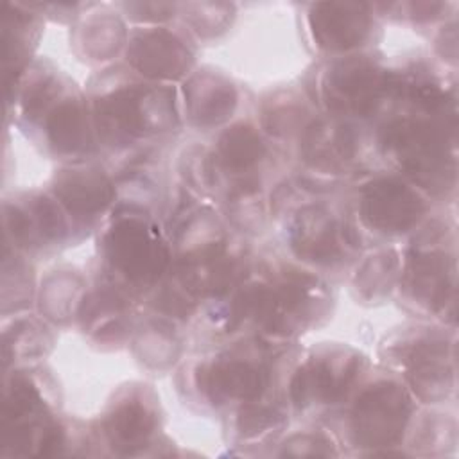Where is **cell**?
I'll list each match as a JSON object with an SVG mask.
<instances>
[{
    "label": "cell",
    "mask_w": 459,
    "mask_h": 459,
    "mask_svg": "<svg viewBox=\"0 0 459 459\" xmlns=\"http://www.w3.org/2000/svg\"><path fill=\"white\" fill-rule=\"evenodd\" d=\"M437 111L430 118H398L385 127V145L393 149L402 167L423 186L446 190L454 183V127Z\"/></svg>",
    "instance_id": "1"
},
{
    "label": "cell",
    "mask_w": 459,
    "mask_h": 459,
    "mask_svg": "<svg viewBox=\"0 0 459 459\" xmlns=\"http://www.w3.org/2000/svg\"><path fill=\"white\" fill-rule=\"evenodd\" d=\"M97 117L108 138L122 140L163 131L174 120V106L167 91L131 86L100 100Z\"/></svg>",
    "instance_id": "2"
},
{
    "label": "cell",
    "mask_w": 459,
    "mask_h": 459,
    "mask_svg": "<svg viewBox=\"0 0 459 459\" xmlns=\"http://www.w3.org/2000/svg\"><path fill=\"white\" fill-rule=\"evenodd\" d=\"M411 416L407 393L393 382H378L366 389L351 412V429L360 446H393L403 434Z\"/></svg>",
    "instance_id": "3"
},
{
    "label": "cell",
    "mask_w": 459,
    "mask_h": 459,
    "mask_svg": "<svg viewBox=\"0 0 459 459\" xmlns=\"http://www.w3.org/2000/svg\"><path fill=\"white\" fill-rule=\"evenodd\" d=\"M106 255L111 265L133 281L158 278L169 253L154 228L136 217L120 219L106 237Z\"/></svg>",
    "instance_id": "4"
},
{
    "label": "cell",
    "mask_w": 459,
    "mask_h": 459,
    "mask_svg": "<svg viewBox=\"0 0 459 459\" xmlns=\"http://www.w3.org/2000/svg\"><path fill=\"white\" fill-rule=\"evenodd\" d=\"M389 88V77L371 61L346 59L325 79V99L332 111L366 117Z\"/></svg>",
    "instance_id": "5"
},
{
    "label": "cell",
    "mask_w": 459,
    "mask_h": 459,
    "mask_svg": "<svg viewBox=\"0 0 459 459\" xmlns=\"http://www.w3.org/2000/svg\"><path fill=\"white\" fill-rule=\"evenodd\" d=\"M423 213V199L411 186L394 178L377 179L364 190L362 217L378 231H407L418 224Z\"/></svg>",
    "instance_id": "6"
},
{
    "label": "cell",
    "mask_w": 459,
    "mask_h": 459,
    "mask_svg": "<svg viewBox=\"0 0 459 459\" xmlns=\"http://www.w3.org/2000/svg\"><path fill=\"white\" fill-rule=\"evenodd\" d=\"M359 359L351 357H323L312 359L301 366L290 382V398L296 405L310 402L332 403L342 396L355 380Z\"/></svg>",
    "instance_id": "7"
},
{
    "label": "cell",
    "mask_w": 459,
    "mask_h": 459,
    "mask_svg": "<svg viewBox=\"0 0 459 459\" xmlns=\"http://www.w3.org/2000/svg\"><path fill=\"white\" fill-rule=\"evenodd\" d=\"M310 23L317 45L326 50H346L357 47L369 30L366 5L353 2L314 5Z\"/></svg>",
    "instance_id": "8"
},
{
    "label": "cell",
    "mask_w": 459,
    "mask_h": 459,
    "mask_svg": "<svg viewBox=\"0 0 459 459\" xmlns=\"http://www.w3.org/2000/svg\"><path fill=\"white\" fill-rule=\"evenodd\" d=\"M129 61L142 74L154 79H178L192 61L188 48L169 30H147L133 38Z\"/></svg>",
    "instance_id": "9"
},
{
    "label": "cell",
    "mask_w": 459,
    "mask_h": 459,
    "mask_svg": "<svg viewBox=\"0 0 459 459\" xmlns=\"http://www.w3.org/2000/svg\"><path fill=\"white\" fill-rule=\"evenodd\" d=\"M405 273L407 289L427 308L439 310L450 301L455 285V267L454 258L446 251H418L411 256Z\"/></svg>",
    "instance_id": "10"
},
{
    "label": "cell",
    "mask_w": 459,
    "mask_h": 459,
    "mask_svg": "<svg viewBox=\"0 0 459 459\" xmlns=\"http://www.w3.org/2000/svg\"><path fill=\"white\" fill-rule=\"evenodd\" d=\"M407 380L420 398L436 402L452 387V360L445 339H421L409 353Z\"/></svg>",
    "instance_id": "11"
},
{
    "label": "cell",
    "mask_w": 459,
    "mask_h": 459,
    "mask_svg": "<svg viewBox=\"0 0 459 459\" xmlns=\"http://www.w3.org/2000/svg\"><path fill=\"white\" fill-rule=\"evenodd\" d=\"M203 385L215 400H255L267 385V371L244 359H221L204 371Z\"/></svg>",
    "instance_id": "12"
},
{
    "label": "cell",
    "mask_w": 459,
    "mask_h": 459,
    "mask_svg": "<svg viewBox=\"0 0 459 459\" xmlns=\"http://www.w3.org/2000/svg\"><path fill=\"white\" fill-rule=\"evenodd\" d=\"M56 195L70 212L91 217L108 206L113 190L102 172L95 169H77L57 179Z\"/></svg>",
    "instance_id": "13"
},
{
    "label": "cell",
    "mask_w": 459,
    "mask_h": 459,
    "mask_svg": "<svg viewBox=\"0 0 459 459\" xmlns=\"http://www.w3.org/2000/svg\"><path fill=\"white\" fill-rule=\"evenodd\" d=\"M154 425L156 418L151 407L138 398H129L113 407L104 429L113 448L133 454L136 448L145 446Z\"/></svg>",
    "instance_id": "14"
},
{
    "label": "cell",
    "mask_w": 459,
    "mask_h": 459,
    "mask_svg": "<svg viewBox=\"0 0 459 459\" xmlns=\"http://www.w3.org/2000/svg\"><path fill=\"white\" fill-rule=\"evenodd\" d=\"M292 246L299 256L314 262H332L341 255L333 221L316 208L305 212L299 219L298 228L294 230Z\"/></svg>",
    "instance_id": "15"
},
{
    "label": "cell",
    "mask_w": 459,
    "mask_h": 459,
    "mask_svg": "<svg viewBox=\"0 0 459 459\" xmlns=\"http://www.w3.org/2000/svg\"><path fill=\"white\" fill-rule=\"evenodd\" d=\"M47 134L59 152L75 154L91 143L86 113L77 100H65L47 120Z\"/></svg>",
    "instance_id": "16"
},
{
    "label": "cell",
    "mask_w": 459,
    "mask_h": 459,
    "mask_svg": "<svg viewBox=\"0 0 459 459\" xmlns=\"http://www.w3.org/2000/svg\"><path fill=\"white\" fill-rule=\"evenodd\" d=\"M186 100L190 117L199 126H208L224 120L228 113H231L235 106V91L230 84L208 75L192 81Z\"/></svg>",
    "instance_id": "17"
},
{
    "label": "cell",
    "mask_w": 459,
    "mask_h": 459,
    "mask_svg": "<svg viewBox=\"0 0 459 459\" xmlns=\"http://www.w3.org/2000/svg\"><path fill=\"white\" fill-rule=\"evenodd\" d=\"M264 143L258 133L244 124H237L219 138V158L226 169L242 172L251 169L264 156Z\"/></svg>",
    "instance_id": "18"
},
{
    "label": "cell",
    "mask_w": 459,
    "mask_h": 459,
    "mask_svg": "<svg viewBox=\"0 0 459 459\" xmlns=\"http://www.w3.org/2000/svg\"><path fill=\"white\" fill-rule=\"evenodd\" d=\"M353 143L355 140L350 129L339 124H330L328 127H314L307 140L310 158H314V161L317 163L328 165L351 160Z\"/></svg>",
    "instance_id": "19"
},
{
    "label": "cell",
    "mask_w": 459,
    "mask_h": 459,
    "mask_svg": "<svg viewBox=\"0 0 459 459\" xmlns=\"http://www.w3.org/2000/svg\"><path fill=\"white\" fill-rule=\"evenodd\" d=\"M278 420H280V414L273 407L247 405L240 411L238 429L244 436H256L276 427Z\"/></svg>",
    "instance_id": "20"
}]
</instances>
